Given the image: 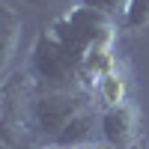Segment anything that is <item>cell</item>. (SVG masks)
I'll use <instances>...</instances> for the list:
<instances>
[{
	"mask_svg": "<svg viewBox=\"0 0 149 149\" xmlns=\"http://www.w3.org/2000/svg\"><path fill=\"white\" fill-rule=\"evenodd\" d=\"M39 93L30 69H15L6 74L0 93V140L3 149H30L39 134L33 128V98Z\"/></svg>",
	"mask_w": 149,
	"mask_h": 149,
	"instance_id": "cell-1",
	"label": "cell"
},
{
	"mask_svg": "<svg viewBox=\"0 0 149 149\" xmlns=\"http://www.w3.org/2000/svg\"><path fill=\"white\" fill-rule=\"evenodd\" d=\"M48 33L78 63L93 45H113L116 42V27L110 21V15L102 12V9H95V6H84V3H74L72 9H66L48 27Z\"/></svg>",
	"mask_w": 149,
	"mask_h": 149,
	"instance_id": "cell-2",
	"label": "cell"
},
{
	"mask_svg": "<svg viewBox=\"0 0 149 149\" xmlns=\"http://www.w3.org/2000/svg\"><path fill=\"white\" fill-rule=\"evenodd\" d=\"M30 72L42 90H86L81 78V63L48 30L36 36L30 48Z\"/></svg>",
	"mask_w": 149,
	"mask_h": 149,
	"instance_id": "cell-3",
	"label": "cell"
},
{
	"mask_svg": "<svg viewBox=\"0 0 149 149\" xmlns=\"http://www.w3.org/2000/svg\"><path fill=\"white\" fill-rule=\"evenodd\" d=\"M90 90H42L33 98V128L39 134V140L51 146L57 134L63 131L69 122L81 113V110L93 107Z\"/></svg>",
	"mask_w": 149,
	"mask_h": 149,
	"instance_id": "cell-4",
	"label": "cell"
},
{
	"mask_svg": "<svg viewBox=\"0 0 149 149\" xmlns=\"http://www.w3.org/2000/svg\"><path fill=\"white\" fill-rule=\"evenodd\" d=\"M140 134V110L137 104H116L102 107V140L113 149H128Z\"/></svg>",
	"mask_w": 149,
	"mask_h": 149,
	"instance_id": "cell-5",
	"label": "cell"
},
{
	"mask_svg": "<svg viewBox=\"0 0 149 149\" xmlns=\"http://www.w3.org/2000/svg\"><path fill=\"white\" fill-rule=\"evenodd\" d=\"M95 134H102V110L86 107V110H81V113L57 134V140H54L51 146H57V149H72V146L95 143Z\"/></svg>",
	"mask_w": 149,
	"mask_h": 149,
	"instance_id": "cell-6",
	"label": "cell"
},
{
	"mask_svg": "<svg viewBox=\"0 0 149 149\" xmlns=\"http://www.w3.org/2000/svg\"><path fill=\"white\" fill-rule=\"evenodd\" d=\"M116 69H119V60H116V48L113 45H93L81 57V78H84V86L93 90V93H95V84L104 74L116 72Z\"/></svg>",
	"mask_w": 149,
	"mask_h": 149,
	"instance_id": "cell-7",
	"label": "cell"
},
{
	"mask_svg": "<svg viewBox=\"0 0 149 149\" xmlns=\"http://www.w3.org/2000/svg\"><path fill=\"white\" fill-rule=\"evenodd\" d=\"M95 95H98V102H102V107L125 104L128 102V78H125V72L116 69V72L104 74V78L95 84Z\"/></svg>",
	"mask_w": 149,
	"mask_h": 149,
	"instance_id": "cell-8",
	"label": "cell"
},
{
	"mask_svg": "<svg viewBox=\"0 0 149 149\" xmlns=\"http://www.w3.org/2000/svg\"><path fill=\"white\" fill-rule=\"evenodd\" d=\"M18 36H21V18L15 15V9L3 3V57H0V69H9L12 57L18 48Z\"/></svg>",
	"mask_w": 149,
	"mask_h": 149,
	"instance_id": "cell-9",
	"label": "cell"
},
{
	"mask_svg": "<svg viewBox=\"0 0 149 149\" xmlns=\"http://www.w3.org/2000/svg\"><path fill=\"white\" fill-rule=\"evenodd\" d=\"M122 27L125 30H149V0H125Z\"/></svg>",
	"mask_w": 149,
	"mask_h": 149,
	"instance_id": "cell-10",
	"label": "cell"
},
{
	"mask_svg": "<svg viewBox=\"0 0 149 149\" xmlns=\"http://www.w3.org/2000/svg\"><path fill=\"white\" fill-rule=\"evenodd\" d=\"M74 3H84V6H95V9L107 12V15H113L116 9H122V6H125V0H74Z\"/></svg>",
	"mask_w": 149,
	"mask_h": 149,
	"instance_id": "cell-11",
	"label": "cell"
},
{
	"mask_svg": "<svg viewBox=\"0 0 149 149\" xmlns=\"http://www.w3.org/2000/svg\"><path fill=\"white\" fill-rule=\"evenodd\" d=\"M72 149H113V146H107L104 140H95V143H84V146H72Z\"/></svg>",
	"mask_w": 149,
	"mask_h": 149,
	"instance_id": "cell-12",
	"label": "cell"
},
{
	"mask_svg": "<svg viewBox=\"0 0 149 149\" xmlns=\"http://www.w3.org/2000/svg\"><path fill=\"white\" fill-rule=\"evenodd\" d=\"M21 3H27V6H33V9H42V6H51V3H57V0H21Z\"/></svg>",
	"mask_w": 149,
	"mask_h": 149,
	"instance_id": "cell-13",
	"label": "cell"
},
{
	"mask_svg": "<svg viewBox=\"0 0 149 149\" xmlns=\"http://www.w3.org/2000/svg\"><path fill=\"white\" fill-rule=\"evenodd\" d=\"M48 149H57V146H48Z\"/></svg>",
	"mask_w": 149,
	"mask_h": 149,
	"instance_id": "cell-14",
	"label": "cell"
}]
</instances>
